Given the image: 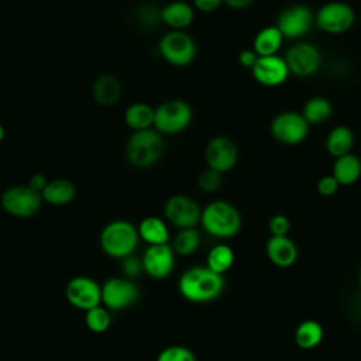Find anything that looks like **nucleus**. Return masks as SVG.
I'll list each match as a JSON object with an SVG mask.
<instances>
[{"mask_svg":"<svg viewBox=\"0 0 361 361\" xmlns=\"http://www.w3.org/2000/svg\"><path fill=\"white\" fill-rule=\"evenodd\" d=\"M180 295L189 302L204 303L220 296L224 288L223 275L207 267H193L182 274L178 283Z\"/></svg>","mask_w":361,"mask_h":361,"instance_id":"f257e3e1","label":"nucleus"},{"mask_svg":"<svg viewBox=\"0 0 361 361\" xmlns=\"http://www.w3.org/2000/svg\"><path fill=\"white\" fill-rule=\"evenodd\" d=\"M165 151L162 134L155 128L133 131L126 144V158L135 168L155 165Z\"/></svg>","mask_w":361,"mask_h":361,"instance_id":"f03ea898","label":"nucleus"},{"mask_svg":"<svg viewBox=\"0 0 361 361\" xmlns=\"http://www.w3.org/2000/svg\"><path fill=\"white\" fill-rule=\"evenodd\" d=\"M200 223L206 233L217 238H230L241 228V216L237 207L226 200H213L204 206Z\"/></svg>","mask_w":361,"mask_h":361,"instance_id":"7ed1b4c3","label":"nucleus"},{"mask_svg":"<svg viewBox=\"0 0 361 361\" xmlns=\"http://www.w3.org/2000/svg\"><path fill=\"white\" fill-rule=\"evenodd\" d=\"M138 230L127 220H113L100 233V247L111 258H126L138 244Z\"/></svg>","mask_w":361,"mask_h":361,"instance_id":"20e7f679","label":"nucleus"},{"mask_svg":"<svg viewBox=\"0 0 361 361\" xmlns=\"http://www.w3.org/2000/svg\"><path fill=\"white\" fill-rule=\"evenodd\" d=\"M192 118L193 111L189 103L180 99L168 100L155 107L154 128L161 134H178L189 127Z\"/></svg>","mask_w":361,"mask_h":361,"instance_id":"39448f33","label":"nucleus"},{"mask_svg":"<svg viewBox=\"0 0 361 361\" xmlns=\"http://www.w3.org/2000/svg\"><path fill=\"white\" fill-rule=\"evenodd\" d=\"M42 196L28 185H16L7 188L0 197L4 212L14 217L28 219L35 216L42 206Z\"/></svg>","mask_w":361,"mask_h":361,"instance_id":"423d86ee","label":"nucleus"},{"mask_svg":"<svg viewBox=\"0 0 361 361\" xmlns=\"http://www.w3.org/2000/svg\"><path fill=\"white\" fill-rule=\"evenodd\" d=\"M161 56L173 66H188L196 58L195 39L185 31L172 30L161 37L158 42Z\"/></svg>","mask_w":361,"mask_h":361,"instance_id":"0eeeda50","label":"nucleus"},{"mask_svg":"<svg viewBox=\"0 0 361 361\" xmlns=\"http://www.w3.org/2000/svg\"><path fill=\"white\" fill-rule=\"evenodd\" d=\"M354 21V10L344 1H329L323 4L314 16L317 28L327 34H343L353 27Z\"/></svg>","mask_w":361,"mask_h":361,"instance_id":"6e6552de","label":"nucleus"},{"mask_svg":"<svg viewBox=\"0 0 361 361\" xmlns=\"http://www.w3.org/2000/svg\"><path fill=\"white\" fill-rule=\"evenodd\" d=\"M289 72L298 78L314 75L322 65V54L319 48L306 41L295 42L285 54Z\"/></svg>","mask_w":361,"mask_h":361,"instance_id":"1a4fd4ad","label":"nucleus"},{"mask_svg":"<svg viewBox=\"0 0 361 361\" xmlns=\"http://www.w3.org/2000/svg\"><path fill=\"white\" fill-rule=\"evenodd\" d=\"M271 134L281 144L296 145L307 137L309 123L302 113L283 111L274 117L271 123Z\"/></svg>","mask_w":361,"mask_h":361,"instance_id":"9d476101","label":"nucleus"},{"mask_svg":"<svg viewBox=\"0 0 361 361\" xmlns=\"http://www.w3.org/2000/svg\"><path fill=\"white\" fill-rule=\"evenodd\" d=\"M314 24L312 10L305 4H292L285 7L276 20V27L283 38L299 39L305 37Z\"/></svg>","mask_w":361,"mask_h":361,"instance_id":"9b49d317","label":"nucleus"},{"mask_svg":"<svg viewBox=\"0 0 361 361\" xmlns=\"http://www.w3.org/2000/svg\"><path fill=\"white\" fill-rule=\"evenodd\" d=\"M68 302L80 310H90L102 303V286L89 276H75L65 288Z\"/></svg>","mask_w":361,"mask_h":361,"instance_id":"f8f14e48","label":"nucleus"},{"mask_svg":"<svg viewBox=\"0 0 361 361\" xmlns=\"http://www.w3.org/2000/svg\"><path fill=\"white\" fill-rule=\"evenodd\" d=\"M164 213L172 226L182 230L196 227L200 221L202 210L192 197L186 195H173L165 202Z\"/></svg>","mask_w":361,"mask_h":361,"instance_id":"ddd939ff","label":"nucleus"},{"mask_svg":"<svg viewBox=\"0 0 361 361\" xmlns=\"http://www.w3.org/2000/svg\"><path fill=\"white\" fill-rule=\"evenodd\" d=\"M204 159L207 168L220 173L231 171L238 159V149L233 140L219 135L212 138L204 149Z\"/></svg>","mask_w":361,"mask_h":361,"instance_id":"4468645a","label":"nucleus"},{"mask_svg":"<svg viewBox=\"0 0 361 361\" xmlns=\"http://www.w3.org/2000/svg\"><path fill=\"white\" fill-rule=\"evenodd\" d=\"M138 288L126 278H110L102 286V302L107 309L121 310L134 305L138 299Z\"/></svg>","mask_w":361,"mask_h":361,"instance_id":"2eb2a0df","label":"nucleus"},{"mask_svg":"<svg viewBox=\"0 0 361 361\" xmlns=\"http://www.w3.org/2000/svg\"><path fill=\"white\" fill-rule=\"evenodd\" d=\"M173 252L175 251L169 244L149 245L141 258L142 271L154 279L166 278L175 265Z\"/></svg>","mask_w":361,"mask_h":361,"instance_id":"dca6fc26","label":"nucleus"},{"mask_svg":"<svg viewBox=\"0 0 361 361\" xmlns=\"http://www.w3.org/2000/svg\"><path fill=\"white\" fill-rule=\"evenodd\" d=\"M254 79L268 87L282 85L289 76V68L286 65L285 58L279 55L269 56H258V61L251 69Z\"/></svg>","mask_w":361,"mask_h":361,"instance_id":"f3484780","label":"nucleus"},{"mask_svg":"<svg viewBox=\"0 0 361 361\" xmlns=\"http://www.w3.org/2000/svg\"><path fill=\"white\" fill-rule=\"evenodd\" d=\"M268 259L281 268L293 265L298 259V247L288 235H271L265 245Z\"/></svg>","mask_w":361,"mask_h":361,"instance_id":"a211bd4d","label":"nucleus"},{"mask_svg":"<svg viewBox=\"0 0 361 361\" xmlns=\"http://www.w3.org/2000/svg\"><path fill=\"white\" fill-rule=\"evenodd\" d=\"M92 96L102 107L114 106L121 97V83L113 73H102L92 86Z\"/></svg>","mask_w":361,"mask_h":361,"instance_id":"6ab92c4d","label":"nucleus"},{"mask_svg":"<svg viewBox=\"0 0 361 361\" xmlns=\"http://www.w3.org/2000/svg\"><path fill=\"white\" fill-rule=\"evenodd\" d=\"M161 20L165 25L171 27L172 30L183 31V28L189 27L195 20V10L193 7L182 0L171 1L161 10Z\"/></svg>","mask_w":361,"mask_h":361,"instance_id":"aec40b11","label":"nucleus"},{"mask_svg":"<svg viewBox=\"0 0 361 361\" xmlns=\"http://www.w3.org/2000/svg\"><path fill=\"white\" fill-rule=\"evenodd\" d=\"M42 200L54 206H65L76 196V186L72 180L65 178L52 179L41 192Z\"/></svg>","mask_w":361,"mask_h":361,"instance_id":"412c9836","label":"nucleus"},{"mask_svg":"<svg viewBox=\"0 0 361 361\" xmlns=\"http://www.w3.org/2000/svg\"><path fill=\"white\" fill-rule=\"evenodd\" d=\"M331 175L343 186L355 183L361 176V159L351 152L336 158Z\"/></svg>","mask_w":361,"mask_h":361,"instance_id":"4be33fe9","label":"nucleus"},{"mask_svg":"<svg viewBox=\"0 0 361 361\" xmlns=\"http://www.w3.org/2000/svg\"><path fill=\"white\" fill-rule=\"evenodd\" d=\"M137 230H138L140 238L149 245L168 244V240H169L168 226L162 219L157 216H148L142 219Z\"/></svg>","mask_w":361,"mask_h":361,"instance_id":"5701e85b","label":"nucleus"},{"mask_svg":"<svg viewBox=\"0 0 361 361\" xmlns=\"http://www.w3.org/2000/svg\"><path fill=\"white\" fill-rule=\"evenodd\" d=\"M282 41L283 35L276 25L264 27L257 32L252 42V49L257 52L258 56L278 55V51L282 47Z\"/></svg>","mask_w":361,"mask_h":361,"instance_id":"b1692460","label":"nucleus"},{"mask_svg":"<svg viewBox=\"0 0 361 361\" xmlns=\"http://www.w3.org/2000/svg\"><path fill=\"white\" fill-rule=\"evenodd\" d=\"M154 120H155V109L147 103H141V102L133 103L124 111V121L134 131L152 128Z\"/></svg>","mask_w":361,"mask_h":361,"instance_id":"393cba45","label":"nucleus"},{"mask_svg":"<svg viewBox=\"0 0 361 361\" xmlns=\"http://www.w3.org/2000/svg\"><path fill=\"white\" fill-rule=\"evenodd\" d=\"M354 145V134L347 126H337L330 130L326 137V149L334 158L343 157L351 151Z\"/></svg>","mask_w":361,"mask_h":361,"instance_id":"a878e982","label":"nucleus"},{"mask_svg":"<svg viewBox=\"0 0 361 361\" xmlns=\"http://www.w3.org/2000/svg\"><path fill=\"white\" fill-rule=\"evenodd\" d=\"M295 343L303 350L314 348L323 340V327L316 320H305L295 330Z\"/></svg>","mask_w":361,"mask_h":361,"instance_id":"bb28decb","label":"nucleus"},{"mask_svg":"<svg viewBox=\"0 0 361 361\" xmlns=\"http://www.w3.org/2000/svg\"><path fill=\"white\" fill-rule=\"evenodd\" d=\"M333 114V106L330 100L323 96L310 97L302 110V116L309 124H322L327 121Z\"/></svg>","mask_w":361,"mask_h":361,"instance_id":"cd10ccee","label":"nucleus"},{"mask_svg":"<svg viewBox=\"0 0 361 361\" xmlns=\"http://www.w3.org/2000/svg\"><path fill=\"white\" fill-rule=\"evenodd\" d=\"M234 262V252L226 244L214 245L207 254V268L216 274L223 275L227 272Z\"/></svg>","mask_w":361,"mask_h":361,"instance_id":"c85d7f7f","label":"nucleus"},{"mask_svg":"<svg viewBox=\"0 0 361 361\" xmlns=\"http://www.w3.org/2000/svg\"><path fill=\"white\" fill-rule=\"evenodd\" d=\"M200 245V233L196 227L182 228L173 238L172 248L179 255H192Z\"/></svg>","mask_w":361,"mask_h":361,"instance_id":"c756f323","label":"nucleus"},{"mask_svg":"<svg viewBox=\"0 0 361 361\" xmlns=\"http://www.w3.org/2000/svg\"><path fill=\"white\" fill-rule=\"evenodd\" d=\"M85 322L90 331L104 333V331H107V329L111 324V317H110V313L107 309H104L102 306H96L86 312Z\"/></svg>","mask_w":361,"mask_h":361,"instance_id":"7c9ffc66","label":"nucleus"},{"mask_svg":"<svg viewBox=\"0 0 361 361\" xmlns=\"http://www.w3.org/2000/svg\"><path fill=\"white\" fill-rule=\"evenodd\" d=\"M161 10L158 8L155 4H144L138 8L135 17L140 25L145 27V28H151V27H157L158 23H161Z\"/></svg>","mask_w":361,"mask_h":361,"instance_id":"2f4dec72","label":"nucleus"},{"mask_svg":"<svg viewBox=\"0 0 361 361\" xmlns=\"http://www.w3.org/2000/svg\"><path fill=\"white\" fill-rule=\"evenodd\" d=\"M221 182H223V173H220L214 169H210V168H206L197 176V185H199L200 190H203L206 193L216 192L221 186Z\"/></svg>","mask_w":361,"mask_h":361,"instance_id":"473e14b6","label":"nucleus"},{"mask_svg":"<svg viewBox=\"0 0 361 361\" xmlns=\"http://www.w3.org/2000/svg\"><path fill=\"white\" fill-rule=\"evenodd\" d=\"M157 361H196V357L183 345H171L159 353Z\"/></svg>","mask_w":361,"mask_h":361,"instance_id":"72a5a7b5","label":"nucleus"},{"mask_svg":"<svg viewBox=\"0 0 361 361\" xmlns=\"http://www.w3.org/2000/svg\"><path fill=\"white\" fill-rule=\"evenodd\" d=\"M268 230L271 235H288L290 230V221L285 214H275L268 221Z\"/></svg>","mask_w":361,"mask_h":361,"instance_id":"f704fd0d","label":"nucleus"},{"mask_svg":"<svg viewBox=\"0 0 361 361\" xmlns=\"http://www.w3.org/2000/svg\"><path fill=\"white\" fill-rule=\"evenodd\" d=\"M338 186L340 183L337 182V179L333 176V175H324L319 179L316 188H317V192L322 195V196H333L337 190H338Z\"/></svg>","mask_w":361,"mask_h":361,"instance_id":"c9c22d12","label":"nucleus"},{"mask_svg":"<svg viewBox=\"0 0 361 361\" xmlns=\"http://www.w3.org/2000/svg\"><path fill=\"white\" fill-rule=\"evenodd\" d=\"M123 271L127 278H134L142 271V262L133 255L126 257L123 259Z\"/></svg>","mask_w":361,"mask_h":361,"instance_id":"e433bc0d","label":"nucleus"},{"mask_svg":"<svg viewBox=\"0 0 361 361\" xmlns=\"http://www.w3.org/2000/svg\"><path fill=\"white\" fill-rule=\"evenodd\" d=\"M223 3V0H192L193 7L202 13L216 11Z\"/></svg>","mask_w":361,"mask_h":361,"instance_id":"4c0bfd02","label":"nucleus"},{"mask_svg":"<svg viewBox=\"0 0 361 361\" xmlns=\"http://www.w3.org/2000/svg\"><path fill=\"white\" fill-rule=\"evenodd\" d=\"M258 61V55L254 49H243L238 54V62L241 66L252 69V66L255 65V62Z\"/></svg>","mask_w":361,"mask_h":361,"instance_id":"58836bf2","label":"nucleus"},{"mask_svg":"<svg viewBox=\"0 0 361 361\" xmlns=\"http://www.w3.org/2000/svg\"><path fill=\"white\" fill-rule=\"evenodd\" d=\"M47 183H48V180L45 179V176L44 175H41V173H34L30 179H28V186L30 188H32L34 190H37V192H42L44 190V188L47 186Z\"/></svg>","mask_w":361,"mask_h":361,"instance_id":"ea45409f","label":"nucleus"},{"mask_svg":"<svg viewBox=\"0 0 361 361\" xmlns=\"http://www.w3.org/2000/svg\"><path fill=\"white\" fill-rule=\"evenodd\" d=\"M224 4H227L230 8H234V10H243V8H247L248 6H251V3L254 0H223Z\"/></svg>","mask_w":361,"mask_h":361,"instance_id":"a19ab883","label":"nucleus"},{"mask_svg":"<svg viewBox=\"0 0 361 361\" xmlns=\"http://www.w3.org/2000/svg\"><path fill=\"white\" fill-rule=\"evenodd\" d=\"M4 135H6V131H4V127L0 124V142L3 141V138H4Z\"/></svg>","mask_w":361,"mask_h":361,"instance_id":"79ce46f5","label":"nucleus"},{"mask_svg":"<svg viewBox=\"0 0 361 361\" xmlns=\"http://www.w3.org/2000/svg\"><path fill=\"white\" fill-rule=\"evenodd\" d=\"M360 286H361V269H360Z\"/></svg>","mask_w":361,"mask_h":361,"instance_id":"37998d69","label":"nucleus"}]
</instances>
